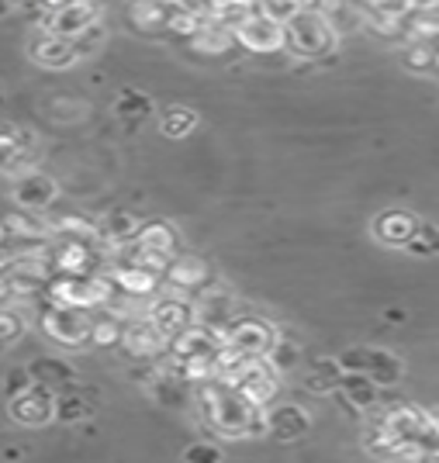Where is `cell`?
<instances>
[{"label":"cell","instance_id":"6da1fadb","mask_svg":"<svg viewBox=\"0 0 439 463\" xmlns=\"http://www.w3.org/2000/svg\"><path fill=\"white\" fill-rule=\"evenodd\" d=\"M201 411H205L208 425H215L222 436H232V439L267 432V415H263V408H256L253 402H246V398H243L229 381H222V377H215V381L201 391Z\"/></svg>","mask_w":439,"mask_h":463},{"label":"cell","instance_id":"7a4b0ae2","mask_svg":"<svg viewBox=\"0 0 439 463\" xmlns=\"http://www.w3.org/2000/svg\"><path fill=\"white\" fill-rule=\"evenodd\" d=\"M115 284L111 277H94V273H52L49 284H45V298L52 305H62V308H80V311H91L100 308L111 301L115 294Z\"/></svg>","mask_w":439,"mask_h":463},{"label":"cell","instance_id":"3957f363","mask_svg":"<svg viewBox=\"0 0 439 463\" xmlns=\"http://www.w3.org/2000/svg\"><path fill=\"white\" fill-rule=\"evenodd\" d=\"M284 32H287V49L301 59H319L325 52H332L336 39H339L319 7L298 11L291 21H284Z\"/></svg>","mask_w":439,"mask_h":463},{"label":"cell","instance_id":"277c9868","mask_svg":"<svg viewBox=\"0 0 439 463\" xmlns=\"http://www.w3.org/2000/svg\"><path fill=\"white\" fill-rule=\"evenodd\" d=\"M42 328L45 335H52L59 346H87L91 343V332H94V318L80 308H62L52 305L45 298V308H42Z\"/></svg>","mask_w":439,"mask_h":463},{"label":"cell","instance_id":"5b68a950","mask_svg":"<svg viewBox=\"0 0 439 463\" xmlns=\"http://www.w3.org/2000/svg\"><path fill=\"white\" fill-rule=\"evenodd\" d=\"M339 367L346 373H367L374 384H398L401 373H405V364H401L395 353H387V349H367V346H357V349H346L343 356H339Z\"/></svg>","mask_w":439,"mask_h":463},{"label":"cell","instance_id":"8992f818","mask_svg":"<svg viewBox=\"0 0 439 463\" xmlns=\"http://www.w3.org/2000/svg\"><path fill=\"white\" fill-rule=\"evenodd\" d=\"M235 42L256 52V56H270V52H281L287 45V32H284V21L270 18L267 11H256L249 14L239 28H235Z\"/></svg>","mask_w":439,"mask_h":463},{"label":"cell","instance_id":"52a82bcc","mask_svg":"<svg viewBox=\"0 0 439 463\" xmlns=\"http://www.w3.org/2000/svg\"><path fill=\"white\" fill-rule=\"evenodd\" d=\"M273 343H277V332H273V326L263 322V318H235V322L225 328V346L249 356V360L267 356L270 349H273Z\"/></svg>","mask_w":439,"mask_h":463},{"label":"cell","instance_id":"ba28073f","mask_svg":"<svg viewBox=\"0 0 439 463\" xmlns=\"http://www.w3.org/2000/svg\"><path fill=\"white\" fill-rule=\"evenodd\" d=\"M39 24L42 32H49V35L77 39L80 32H87L91 24H97V0H70L66 7L42 14Z\"/></svg>","mask_w":439,"mask_h":463},{"label":"cell","instance_id":"9c48e42d","mask_svg":"<svg viewBox=\"0 0 439 463\" xmlns=\"http://www.w3.org/2000/svg\"><path fill=\"white\" fill-rule=\"evenodd\" d=\"M45 256L52 273H94V267L100 263L94 242H83V239H59L56 246L45 250Z\"/></svg>","mask_w":439,"mask_h":463},{"label":"cell","instance_id":"30bf717a","mask_svg":"<svg viewBox=\"0 0 439 463\" xmlns=\"http://www.w3.org/2000/svg\"><path fill=\"white\" fill-rule=\"evenodd\" d=\"M118 346L125 349L132 360H156L163 349H170V339H167L149 318H142V322H129V326H125Z\"/></svg>","mask_w":439,"mask_h":463},{"label":"cell","instance_id":"8fae6325","mask_svg":"<svg viewBox=\"0 0 439 463\" xmlns=\"http://www.w3.org/2000/svg\"><path fill=\"white\" fill-rule=\"evenodd\" d=\"M56 394H52V387L45 384H35L28 394H21L11 402V419L21 425H45L56 419Z\"/></svg>","mask_w":439,"mask_h":463},{"label":"cell","instance_id":"7c38bea8","mask_svg":"<svg viewBox=\"0 0 439 463\" xmlns=\"http://www.w3.org/2000/svg\"><path fill=\"white\" fill-rule=\"evenodd\" d=\"M28 56H32L35 66H45V70H66V66L80 62L77 49H73V39H66V35H49V32H39V35L32 39Z\"/></svg>","mask_w":439,"mask_h":463},{"label":"cell","instance_id":"4fadbf2b","mask_svg":"<svg viewBox=\"0 0 439 463\" xmlns=\"http://www.w3.org/2000/svg\"><path fill=\"white\" fill-rule=\"evenodd\" d=\"M149 322H153L167 339H177L180 332H187L191 326H197V311H194L187 301H180V298H167V301H159V305L149 311Z\"/></svg>","mask_w":439,"mask_h":463},{"label":"cell","instance_id":"5bb4252c","mask_svg":"<svg viewBox=\"0 0 439 463\" xmlns=\"http://www.w3.org/2000/svg\"><path fill=\"white\" fill-rule=\"evenodd\" d=\"M14 201L24 212H42L56 201V180L45 174H24L14 184Z\"/></svg>","mask_w":439,"mask_h":463},{"label":"cell","instance_id":"9a60e30c","mask_svg":"<svg viewBox=\"0 0 439 463\" xmlns=\"http://www.w3.org/2000/svg\"><path fill=\"white\" fill-rule=\"evenodd\" d=\"M159 277L163 273H156L153 267H142V263H118L115 270H111V284H115L121 294H132V298H146V294H153L156 284H159Z\"/></svg>","mask_w":439,"mask_h":463},{"label":"cell","instance_id":"2e32d148","mask_svg":"<svg viewBox=\"0 0 439 463\" xmlns=\"http://www.w3.org/2000/svg\"><path fill=\"white\" fill-rule=\"evenodd\" d=\"M419 222L412 218L408 212H398V208H391V212H384L377 222H374V235L381 239L384 246H412V239L419 235Z\"/></svg>","mask_w":439,"mask_h":463},{"label":"cell","instance_id":"e0dca14e","mask_svg":"<svg viewBox=\"0 0 439 463\" xmlns=\"http://www.w3.org/2000/svg\"><path fill=\"white\" fill-rule=\"evenodd\" d=\"M163 277L180 290H205V284L211 280V270L201 256H173Z\"/></svg>","mask_w":439,"mask_h":463},{"label":"cell","instance_id":"ac0fdd59","mask_svg":"<svg viewBox=\"0 0 439 463\" xmlns=\"http://www.w3.org/2000/svg\"><path fill=\"white\" fill-rule=\"evenodd\" d=\"M308 425H311V419H308L305 408L298 405H277L267 415V432L273 439H281V443H291V439L305 436Z\"/></svg>","mask_w":439,"mask_h":463},{"label":"cell","instance_id":"d6986e66","mask_svg":"<svg viewBox=\"0 0 439 463\" xmlns=\"http://www.w3.org/2000/svg\"><path fill=\"white\" fill-rule=\"evenodd\" d=\"M319 11L325 14V21L332 24L336 35H349V32H360L367 24V11L353 0H319Z\"/></svg>","mask_w":439,"mask_h":463},{"label":"cell","instance_id":"ffe728a7","mask_svg":"<svg viewBox=\"0 0 439 463\" xmlns=\"http://www.w3.org/2000/svg\"><path fill=\"white\" fill-rule=\"evenodd\" d=\"M343 398L346 408L353 411H367V408L377 405V384L367 377V373H343V384L336 391Z\"/></svg>","mask_w":439,"mask_h":463},{"label":"cell","instance_id":"44dd1931","mask_svg":"<svg viewBox=\"0 0 439 463\" xmlns=\"http://www.w3.org/2000/svg\"><path fill=\"white\" fill-rule=\"evenodd\" d=\"M232 45H235V32L211 18L201 24V32L191 39V49L194 52H201V56H225Z\"/></svg>","mask_w":439,"mask_h":463},{"label":"cell","instance_id":"7402d4cb","mask_svg":"<svg viewBox=\"0 0 439 463\" xmlns=\"http://www.w3.org/2000/svg\"><path fill=\"white\" fill-rule=\"evenodd\" d=\"M129 21L132 28L153 35V32H163L170 24V4L167 0H135L132 11H129Z\"/></svg>","mask_w":439,"mask_h":463},{"label":"cell","instance_id":"603a6c76","mask_svg":"<svg viewBox=\"0 0 439 463\" xmlns=\"http://www.w3.org/2000/svg\"><path fill=\"white\" fill-rule=\"evenodd\" d=\"M260 11V0H208V7H205V14L211 21H218V24H225V28H239L249 14H256Z\"/></svg>","mask_w":439,"mask_h":463},{"label":"cell","instance_id":"cb8c5ba5","mask_svg":"<svg viewBox=\"0 0 439 463\" xmlns=\"http://www.w3.org/2000/svg\"><path fill=\"white\" fill-rule=\"evenodd\" d=\"M28 370H32V377H35L39 384L52 387V391H56V387H70L73 384V377H77L66 360H52V356H39Z\"/></svg>","mask_w":439,"mask_h":463},{"label":"cell","instance_id":"d4e9b609","mask_svg":"<svg viewBox=\"0 0 439 463\" xmlns=\"http://www.w3.org/2000/svg\"><path fill=\"white\" fill-rule=\"evenodd\" d=\"M138 229H142V225L135 222V214L111 212L100 222V239H108V242H115V246H125V242H135Z\"/></svg>","mask_w":439,"mask_h":463},{"label":"cell","instance_id":"484cf974","mask_svg":"<svg viewBox=\"0 0 439 463\" xmlns=\"http://www.w3.org/2000/svg\"><path fill=\"white\" fill-rule=\"evenodd\" d=\"M115 115L121 121H129V125H138V121H146L153 115V100L142 90H121V97L115 100Z\"/></svg>","mask_w":439,"mask_h":463},{"label":"cell","instance_id":"4316f807","mask_svg":"<svg viewBox=\"0 0 439 463\" xmlns=\"http://www.w3.org/2000/svg\"><path fill=\"white\" fill-rule=\"evenodd\" d=\"M408 42H433L439 39V7L436 11H412L405 18V28H401Z\"/></svg>","mask_w":439,"mask_h":463},{"label":"cell","instance_id":"83f0119b","mask_svg":"<svg viewBox=\"0 0 439 463\" xmlns=\"http://www.w3.org/2000/svg\"><path fill=\"white\" fill-rule=\"evenodd\" d=\"M52 229H56L62 239H83V242L100 239V225H94L91 218H80V214H62V218H56Z\"/></svg>","mask_w":439,"mask_h":463},{"label":"cell","instance_id":"f1b7e54d","mask_svg":"<svg viewBox=\"0 0 439 463\" xmlns=\"http://www.w3.org/2000/svg\"><path fill=\"white\" fill-rule=\"evenodd\" d=\"M163 136H170V138H184V136H191L194 132V125H197V115H194L191 108H167L163 111Z\"/></svg>","mask_w":439,"mask_h":463},{"label":"cell","instance_id":"f546056e","mask_svg":"<svg viewBox=\"0 0 439 463\" xmlns=\"http://www.w3.org/2000/svg\"><path fill=\"white\" fill-rule=\"evenodd\" d=\"M343 373L346 370L339 367V360H322V364H315V370H311L308 387H311V391H339Z\"/></svg>","mask_w":439,"mask_h":463},{"label":"cell","instance_id":"4dcf8cb0","mask_svg":"<svg viewBox=\"0 0 439 463\" xmlns=\"http://www.w3.org/2000/svg\"><path fill=\"white\" fill-rule=\"evenodd\" d=\"M121 332H125V322H121L118 315H104V318H94L91 343H94V346H118V343H121Z\"/></svg>","mask_w":439,"mask_h":463},{"label":"cell","instance_id":"1f68e13d","mask_svg":"<svg viewBox=\"0 0 439 463\" xmlns=\"http://www.w3.org/2000/svg\"><path fill=\"white\" fill-rule=\"evenodd\" d=\"M104 45V24L97 21V24H91L87 32H80L77 39H73V49H77V59H91Z\"/></svg>","mask_w":439,"mask_h":463},{"label":"cell","instance_id":"d6a6232c","mask_svg":"<svg viewBox=\"0 0 439 463\" xmlns=\"http://www.w3.org/2000/svg\"><path fill=\"white\" fill-rule=\"evenodd\" d=\"M35 384H39V381L32 377V370L18 367V370H11V373L4 377V394L14 402V398H21V394H28V391H32Z\"/></svg>","mask_w":439,"mask_h":463},{"label":"cell","instance_id":"836d02e7","mask_svg":"<svg viewBox=\"0 0 439 463\" xmlns=\"http://www.w3.org/2000/svg\"><path fill=\"white\" fill-rule=\"evenodd\" d=\"M94 411L91 402H83V398H59L56 402V419L59 422H80V419H87Z\"/></svg>","mask_w":439,"mask_h":463},{"label":"cell","instance_id":"e575fe53","mask_svg":"<svg viewBox=\"0 0 439 463\" xmlns=\"http://www.w3.org/2000/svg\"><path fill=\"white\" fill-rule=\"evenodd\" d=\"M7 229H11V235H21V239H45V225L28 218V214H11Z\"/></svg>","mask_w":439,"mask_h":463},{"label":"cell","instance_id":"d590c367","mask_svg":"<svg viewBox=\"0 0 439 463\" xmlns=\"http://www.w3.org/2000/svg\"><path fill=\"white\" fill-rule=\"evenodd\" d=\"M184 460L187 463H222V449L211 443H194V446H187Z\"/></svg>","mask_w":439,"mask_h":463},{"label":"cell","instance_id":"8d00e7d4","mask_svg":"<svg viewBox=\"0 0 439 463\" xmlns=\"http://www.w3.org/2000/svg\"><path fill=\"white\" fill-rule=\"evenodd\" d=\"M267 356H270V367L273 370H287V367H294L298 349L291 346V343H273V349H270Z\"/></svg>","mask_w":439,"mask_h":463},{"label":"cell","instance_id":"74e56055","mask_svg":"<svg viewBox=\"0 0 439 463\" xmlns=\"http://www.w3.org/2000/svg\"><path fill=\"white\" fill-rule=\"evenodd\" d=\"M433 56H436V49H433L429 42H412V49H408V62H412L415 70L429 66V62H433Z\"/></svg>","mask_w":439,"mask_h":463},{"label":"cell","instance_id":"f35d334b","mask_svg":"<svg viewBox=\"0 0 439 463\" xmlns=\"http://www.w3.org/2000/svg\"><path fill=\"white\" fill-rule=\"evenodd\" d=\"M21 335V318L11 311H0V343H11Z\"/></svg>","mask_w":439,"mask_h":463},{"label":"cell","instance_id":"ab89813d","mask_svg":"<svg viewBox=\"0 0 439 463\" xmlns=\"http://www.w3.org/2000/svg\"><path fill=\"white\" fill-rule=\"evenodd\" d=\"M11 239V229H7V218H0V250H4V242Z\"/></svg>","mask_w":439,"mask_h":463},{"label":"cell","instance_id":"60d3db41","mask_svg":"<svg viewBox=\"0 0 439 463\" xmlns=\"http://www.w3.org/2000/svg\"><path fill=\"white\" fill-rule=\"evenodd\" d=\"M419 463H439V453H422Z\"/></svg>","mask_w":439,"mask_h":463},{"label":"cell","instance_id":"b9f144b4","mask_svg":"<svg viewBox=\"0 0 439 463\" xmlns=\"http://www.w3.org/2000/svg\"><path fill=\"white\" fill-rule=\"evenodd\" d=\"M7 4H11V0H0V14H7Z\"/></svg>","mask_w":439,"mask_h":463},{"label":"cell","instance_id":"7bdbcfd3","mask_svg":"<svg viewBox=\"0 0 439 463\" xmlns=\"http://www.w3.org/2000/svg\"><path fill=\"white\" fill-rule=\"evenodd\" d=\"M433 252L439 256V232H436V242H433Z\"/></svg>","mask_w":439,"mask_h":463},{"label":"cell","instance_id":"ee69618b","mask_svg":"<svg viewBox=\"0 0 439 463\" xmlns=\"http://www.w3.org/2000/svg\"><path fill=\"white\" fill-rule=\"evenodd\" d=\"M433 62H436V66H439V49H436V56H433Z\"/></svg>","mask_w":439,"mask_h":463}]
</instances>
